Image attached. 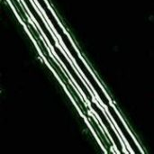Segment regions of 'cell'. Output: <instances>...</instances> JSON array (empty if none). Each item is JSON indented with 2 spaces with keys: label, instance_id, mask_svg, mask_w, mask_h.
<instances>
[{
  "label": "cell",
  "instance_id": "cell-2",
  "mask_svg": "<svg viewBox=\"0 0 154 154\" xmlns=\"http://www.w3.org/2000/svg\"><path fill=\"white\" fill-rule=\"evenodd\" d=\"M52 49H53V51H54V52H55V54L60 58V60L62 62V64L65 66V68H66V69L69 71V73L70 74V76L72 77V79L75 80V83L78 85V87L80 88V90L82 91V93L85 95V97H86V98L89 101V102H92L93 101V97H92V95H91V93L89 92V90L88 89V88H87V86L84 84V82L82 81V79H81V78L78 75V73L75 71V69L72 68V66H71V64H70V62L68 60V59L66 58V56L60 51V50L55 45V46H53V47H51Z\"/></svg>",
  "mask_w": 154,
  "mask_h": 154
},
{
  "label": "cell",
  "instance_id": "cell-4",
  "mask_svg": "<svg viewBox=\"0 0 154 154\" xmlns=\"http://www.w3.org/2000/svg\"><path fill=\"white\" fill-rule=\"evenodd\" d=\"M23 2H24V4H25L26 7L29 9V12L32 14L33 18H34V19L36 20V22L38 23V24H39V26H40L41 30H42V31L43 32V33L45 34V36H46V38H47L48 42H50V44L51 45V47L55 46V45H56V41L54 40V38H53L52 34L51 33L50 30L47 28V26H46V24H45L44 21L42 20V18L40 16V14H39L37 13V11L35 10V8H34L33 5H32V2H31V0H23Z\"/></svg>",
  "mask_w": 154,
  "mask_h": 154
},
{
  "label": "cell",
  "instance_id": "cell-5",
  "mask_svg": "<svg viewBox=\"0 0 154 154\" xmlns=\"http://www.w3.org/2000/svg\"><path fill=\"white\" fill-rule=\"evenodd\" d=\"M11 2H12V4L14 5V8L16 9V11H17V13L19 14V15L23 18V20L24 22H26V24H27V23H27L28 18H27L26 14H24V11H23V9L22 5L19 3L18 0H11Z\"/></svg>",
  "mask_w": 154,
  "mask_h": 154
},
{
  "label": "cell",
  "instance_id": "cell-1",
  "mask_svg": "<svg viewBox=\"0 0 154 154\" xmlns=\"http://www.w3.org/2000/svg\"><path fill=\"white\" fill-rule=\"evenodd\" d=\"M39 4V5L41 6V8L42 9V12H44V14H46L48 20L50 21V23H51V26L53 27V29L56 31V33L60 37V40L62 42V43L64 44L65 48L67 49L69 54L70 55L71 58L74 59L76 65L78 66L79 69H80V71L82 72L83 76L88 79L89 85L92 87V88L95 90L97 96L98 97V98L102 101V103L106 106V108L108 109V112H111L112 110H114L115 108L113 107V106L110 103V100L108 98V97H106V94L105 93V91L103 90V88H101V86L98 84V82L97 81V79H95V77L92 75L91 71L89 70V69L87 67V65L85 64V62L82 60V59L80 58V56L79 55L76 48L74 47L73 43L71 42L70 39L69 38L68 34L64 32L63 28L60 26V24L59 23V22L57 21L55 15L53 14L52 11L49 8V5H47L45 0H36Z\"/></svg>",
  "mask_w": 154,
  "mask_h": 154
},
{
  "label": "cell",
  "instance_id": "cell-3",
  "mask_svg": "<svg viewBox=\"0 0 154 154\" xmlns=\"http://www.w3.org/2000/svg\"><path fill=\"white\" fill-rule=\"evenodd\" d=\"M89 104H90L91 108L94 110V112H95V113L97 114V116L99 117L100 121L103 123L104 126L106 127V130H107V132L109 133V135L111 136V138H112L113 142L115 143L116 146V147L119 149V151L121 152V151H122V143H121L120 139L118 138V135L116 134V132H115V131H114V129L112 128V125H110V123H109V121L107 120L106 116H105L104 112L102 111V109L97 106V104L95 101L89 102Z\"/></svg>",
  "mask_w": 154,
  "mask_h": 154
}]
</instances>
